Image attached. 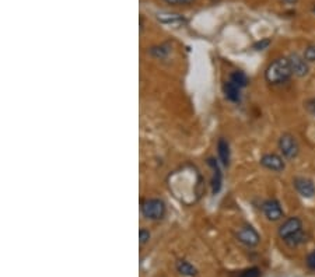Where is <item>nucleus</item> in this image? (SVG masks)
Wrapping results in <instances>:
<instances>
[{
	"label": "nucleus",
	"mask_w": 315,
	"mask_h": 277,
	"mask_svg": "<svg viewBox=\"0 0 315 277\" xmlns=\"http://www.w3.org/2000/svg\"><path fill=\"white\" fill-rule=\"evenodd\" d=\"M291 74H293V70H291L289 58H279V59H275L267 66L265 77L267 83L271 84H282L291 77Z\"/></svg>",
	"instance_id": "nucleus-1"
},
{
	"label": "nucleus",
	"mask_w": 315,
	"mask_h": 277,
	"mask_svg": "<svg viewBox=\"0 0 315 277\" xmlns=\"http://www.w3.org/2000/svg\"><path fill=\"white\" fill-rule=\"evenodd\" d=\"M142 214L149 220H160L165 214V205L160 199H146L142 202Z\"/></svg>",
	"instance_id": "nucleus-2"
},
{
	"label": "nucleus",
	"mask_w": 315,
	"mask_h": 277,
	"mask_svg": "<svg viewBox=\"0 0 315 277\" xmlns=\"http://www.w3.org/2000/svg\"><path fill=\"white\" fill-rule=\"evenodd\" d=\"M279 150L287 160H294L300 153V146H298L297 138L290 133L282 134L279 138Z\"/></svg>",
	"instance_id": "nucleus-3"
},
{
	"label": "nucleus",
	"mask_w": 315,
	"mask_h": 277,
	"mask_svg": "<svg viewBox=\"0 0 315 277\" xmlns=\"http://www.w3.org/2000/svg\"><path fill=\"white\" fill-rule=\"evenodd\" d=\"M237 240L244 244V245H247V247L252 248V247H256L259 241H261V237L258 234V231L254 228V227H251V225H244L241 228L237 231Z\"/></svg>",
	"instance_id": "nucleus-4"
},
{
	"label": "nucleus",
	"mask_w": 315,
	"mask_h": 277,
	"mask_svg": "<svg viewBox=\"0 0 315 277\" xmlns=\"http://www.w3.org/2000/svg\"><path fill=\"white\" fill-rule=\"evenodd\" d=\"M303 229V223H301V220L298 218V217H290V218H287L285 223L282 224L279 227V237L286 241L287 238H290L293 237L294 234H297Z\"/></svg>",
	"instance_id": "nucleus-5"
},
{
	"label": "nucleus",
	"mask_w": 315,
	"mask_h": 277,
	"mask_svg": "<svg viewBox=\"0 0 315 277\" xmlns=\"http://www.w3.org/2000/svg\"><path fill=\"white\" fill-rule=\"evenodd\" d=\"M262 211L269 221H278L283 217V209L276 199H269L262 203Z\"/></svg>",
	"instance_id": "nucleus-6"
},
{
	"label": "nucleus",
	"mask_w": 315,
	"mask_h": 277,
	"mask_svg": "<svg viewBox=\"0 0 315 277\" xmlns=\"http://www.w3.org/2000/svg\"><path fill=\"white\" fill-rule=\"evenodd\" d=\"M289 62H290L293 74H296L297 77H305L308 74V62L304 59V56H300L298 54H291L289 56Z\"/></svg>",
	"instance_id": "nucleus-7"
},
{
	"label": "nucleus",
	"mask_w": 315,
	"mask_h": 277,
	"mask_svg": "<svg viewBox=\"0 0 315 277\" xmlns=\"http://www.w3.org/2000/svg\"><path fill=\"white\" fill-rule=\"evenodd\" d=\"M261 165L273 172H282L286 168L285 160L278 154H265L261 158Z\"/></svg>",
	"instance_id": "nucleus-8"
},
{
	"label": "nucleus",
	"mask_w": 315,
	"mask_h": 277,
	"mask_svg": "<svg viewBox=\"0 0 315 277\" xmlns=\"http://www.w3.org/2000/svg\"><path fill=\"white\" fill-rule=\"evenodd\" d=\"M294 188L303 198L305 199H311L315 195V185L314 182L308 179V178H303V176H297L294 179Z\"/></svg>",
	"instance_id": "nucleus-9"
},
{
	"label": "nucleus",
	"mask_w": 315,
	"mask_h": 277,
	"mask_svg": "<svg viewBox=\"0 0 315 277\" xmlns=\"http://www.w3.org/2000/svg\"><path fill=\"white\" fill-rule=\"evenodd\" d=\"M157 20L161 24L171 25V27H184L187 24V18L181 16V14H171V13H158Z\"/></svg>",
	"instance_id": "nucleus-10"
},
{
	"label": "nucleus",
	"mask_w": 315,
	"mask_h": 277,
	"mask_svg": "<svg viewBox=\"0 0 315 277\" xmlns=\"http://www.w3.org/2000/svg\"><path fill=\"white\" fill-rule=\"evenodd\" d=\"M217 151L218 157H220V161L223 163V165L229 167V164H230V146L227 143V140H224V138H220L218 140Z\"/></svg>",
	"instance_id": "nucleus-11"
},
{
	"label": "nucleus",
	"mask_w": 315,
	"mask_h": 277,
	"mask_svg": "<svg viewBox=\"0 0 315 277\" xmlns=\"http://www.w3.org/2000/svg\"><path fill=\"white\" fill-rule=\"evenodd\" d=\"M209 164L212 165L213 171H214L212 185H213V193L216 195V193L220 191V188H221V172H220L218 164L216 163V160H214V158H209Z\"/></svg>",
	"instance_id": "nucleus-12"
},
{
	"label": "nucleus",
	"mask_w": 315,
	"mask_h": 277,
	"mask_svg": "<svg viewBox=\"0 0 315 277\" xmlns=\"http://www.w3.org/2000/svg\"><path fill=\"white\" fill-rule=\"evenodd\" d=\"M175 267H176V270H178V273L182 274V276L194 277V276H196V273H198L196 267L191 265V263L187 262V260H178Z\"/></svg>",
	"instance_id": "nucleus-13"
},
{
	"label": "nucleus",
	"mask_w": 315,
	"mask_h": 277,
	"mask_svg": "<svg viewBox=\"0 0 315 277\" xmlns=\"http://www.w3.org/2000/svg\"><path fill=\"white\" fill-rule=\"evenodd\" d=\"M240 90H241V88H240L238 85L234 84V83H231L230 80L224 84L226 97H227L230 101H233V103H238V101H240Z\"/></svg>",
	"instance_id": "nucleus-14"
},
{
	"label": "nucleus",
	"mask_w": 315,
	"mask_h": 277,
	"mask_svg": "<svg viewBox=\"0 0 315 277\" xmlns=\"http://www.w3.org/2000/svg\"><path fill=\"white\" fill-rule=\"evenodd\" d=\"M149 54L154 56V58H160V59H164L167 55L170 54V47L167 43H161V45H156V47H152L149 49Z\"/></svg>",
	"instance_id": "nucleus-15"
},
{
	"label": "nucleus",
	"mask_w": 315,
	"mask_h": 277,
	"mask_svg": "<svg viewBox=\"0 0 315 277\" xmlns=\"http://www.w3.org/2000/svg\"><path fill=\"white\" fill-rule=\"evenodd\" d=\"M230 81L231 83H234L236 85H238L240 88H243V87H245V85L248 84V77H247L245 73L237 70V72H234L230 76Z\"/></svg>",
	"instance_id": "nucleus-16"
},
{
	"label": "nucleus",
	"mask_w": 315,
	"mask_h": 277,
	"mask_svg": "<svg viewBox=\"0 0 315 277\" xmlns=\"http://www.w3.org/2000/svg\"><path fill=\"white\" fill-rule=\"evenodd\" d=\"M307 241V237H305V234L303 233V229L300 231V233H297V234H294L293 237H290V238H287L286 240V244L289 245V247H297V245H300V244H303V242Z\"/></svg>",
	"instance_id": "nucleus-17"
},
{
	"label": "nucleus",
	"mask_w": 315,
	"mask_h": 277,
	"mask_svg": "<svg viewBox=\"0 0 315 277\" xmlns=\"http://www.w3.org/2000/svg\"><path fill=\"white\" fill-rule=\"evenodd\" d=\"M303 56H304V59L308 62V63L315 62V43H311V45H308V47L305 48Z\"/></svg>",
	"instance_id": "nucleus-18"
},
{
	"label": "nucleus",
	"mask_w": 315,
	"mask_h": 277,
	"mask_svg": "<svg viewBox=\"0 0 315 277\" xmlns=\"http://www.w3.org/2000/svg\"><path fill=\"white\" fill-rule=\"evenodd\" d=\"M238 277H261V270L258 267H249L241 271Z\"/></svg>",
	"instance_id": "nucleus-19"
},
{
	"label": "nucleus",
	"mask_w": 315,
	"mask_h": 277,
	"mask_svg": "<svg viewBox=\"0 0 315 277\" xmlns=\"http://www.w3.org/2000/svg\"><path fill=\"white\" fill-rule=\"evenodd\" d=\"M139 240H140V244L142 245H145L147 242L150 241V233H149V229H145L142 228L139 231Z\"/></svg>",
	"instance_id": "nucleus-20"
},
{
	"label": "nucleus",
	"mask_w": 315,
	"mask_h": 277,
	"mask_svg": "<svg viewBox=\"0 0 315 277\" xmlns=\"http://www.w3.org/2000/svg\"><path fill=\"white\" fill-rule=\"evenodd\" d=\"M271 45V39H262V41H258V42L254 43V49L255 51H263V49H266L267 47Z\"/></svg>",
	"instance_id": "nucleus-21"
},
{
	"label": "nucleus",
	"mask_w": 315,
	"mask_h": 277,
	"mask_svg": "<svg viewBox=\"0 0 315 277\" xmlns=\"http://www.w3.org/2000/svg\"><path fill=\"white\" fill-rule=\"evenodd\" d=\"M307 266H308L309 269H312V270H315V251H312V252L309 253L308 256H307Z\"/></svg>",
	"instance_id": "nucleus-22"
},
{
	"label": "nucleus",
	"mask_w": 315,
	"mask_h": 277,
	"mask_svg": "<svg viewBox=\"0 0 315 277\" xmlns=\"http://www.w3.org/2000/svg\"><path fill=\"white\" fill-rule=\"evenodd\" d=\"M305 107H307V109H308L311 114L315 115V98L314 100H309V101H307Z\"/></svg>",
	"instance_id": "nucleus-23"
},
{
	"label": "nucleus",
	"mask_w": 315,
	"mask_h": 277,
	"mask_svg": "<svg viewBox=\"0 0 315 277\" xmlns=\"http://www.w3.org/2000/svg\"><path fill=\"white\" fill-rule=\"evenodd\" d=\"M170 6H182V0H164Z\"/></svg>",
	"instance_id": "nucleus-24"
},
{
	"label": "nucleus",
	"mask_w": 315,
	"mask_h": 277,
	"mask_svg": "<svg viewBox=\"0 0 315 277\" xmlns=\"http://www.w3.org/2000/svg\"><path fill=\"white\" fill-rule=\"evenodd\" d=\"M195 0H182V5H191V3H194Z\"/></svg>",
	"instance_id": "nucleus-25"
},
{
	"label": "nucleus",
	"mask_w": 315,
	"mask_h": 277,
	"mask_svg": "<svg viewBox=\"0 0 315 277\" xmlns=\"http://www.w3.org/2000/svg\"><path fill=\"white\" fill-rule=\"evenodd\" d=\"M287 5H294V3H297V0H285Z\"/></svg>",
	"instance_id": "nucleus-26"
},
{
	"label": "nucleus",
	"mask_w": 315,
	"mask_h": 277,
	"mask_svg": "<svg viewBox=\"0 0 315 277\" xmlns=\"http://www.w3.org/2000/svg\"><path fill=\"white\" fill-rule=\"evenodd\" d=\"M212 2H216V3H217V2H220V0H212Z\"/></svg>",
	"instance_id": "nucleus-27"
}]
</instances>
